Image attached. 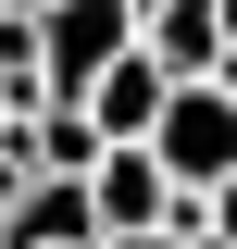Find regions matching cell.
<instances>
[{
    "label": "cell",
    "instance_id": "6da1fadb",
    "mask_svg": "<svg viewBox=\"0 0 237 249\" xmlns=\"http://www.w3.org/2000/svg\"><path fill=\"white\" fill-rule=\"evenodd\" d=\"M125 50H138V13L125 0H50L38 13V100H88Z\"/></svg>",
    "mask_w": 237,
    "mask_h": 249
},
{
    "label": "cell",
    "instance_id": "7a4b0ae2",
    "mask_svg": "<svg viewBox=\"0 0 237 249\" xmlns=\"http://www.w3.org/2000/svg\"><path fill=\"white\" fill-rule=\"evenodd\" d=\"M150 162H162V187H187V199H212V187L237 175V88H225V75L162 100V124H150Z\"/></svg>",
    "mask_w": 237,
    "mask_h": 249
},
{
    "label": "cell",
    "instance_id": "3957f363",
    "mask_svg": "<svg viewBox=\"0 0 237 249\" xmlns=\"http://www.w3.org/2000/svg\"><path fill=\"white\" fill-rule=\"evenodd\" d=\"M88 212H100V237H162L175 187H162L150 150H100V162H88Z\"/></svg>",
    "mask_w": 237,
    "mask_h": 249
},
{
    "label": "cell",
    "instance_id": "277c9868",
    "mask_svg": "<svg viewBox=\"0 0 237 249\" xmlns=\"http://www.w3.org/2000/svg\"><path fill=\"white\" fill-rule=\"evenodd\" d=\"M162 100H175V88H162V75H150V50H125L113 75H100V88L75 100V112L100 124V150H150V124H162Z\"/></svg>",
    "mask_w": 237,
    "mask_h": 249
},
{
    "label": "cell",
    "instance_id": "5b68a950",
    "mask_svg": "<svg viewBox=\"0 0 237 249\" xmlns=\"http://www.w3.org/2000/svg\"><path fill=\"white\" fill-rule=\"evenodd\" d=\"M200 224H212V249H237V175H225V187L200 199Z\"/></svg>",
    "mask_w": 237,
    "mask_h": 249
},
{
    "label": "cell",
    "instance_id": "8992f818",
    "mask_svg": "<svg viewBox=\"0 0 237 249\" xmlns=\"http://www.w3.org/2000/svg\"><path fill=\"white\" fill-rule=\"evenodd\" d=\"M212 25H225V75H237V0H212Z\"/></svg>",
    "mask_w": 237,
    "mask_h": 249
},
{
    "label": "cell",
    "instance_id": "52a82bcc",
    "mask_svg": "<svg viewBox=\"0 0 237 249\" xmlns=\"http://www.w3.org/2000/svg\"><path fill=\"white\" fill-rule=\"evenodd\" d=\"M100 249H162V237H100Z\"/></svg>",
    "mask_w": 237,
    "mask_h": 249
},
{
    "label": "cell",
    "instance_id": "ba28073f",
    "mask_svg": "<svg viewBox=\"0 0 237 249\" xmlns=\"http://www.w3.org/2000/svg\"><path fill=\"white\" fill-rule=\"evenodd\" d=\"M125 13H138V25H150V13H162V0H125Z\"/></svg>",
    "mask_w": 237,
    "mask_h": 249
},
{
    "label": "cell",
    "instance_id": "9c48e42d",
    "mask_svg": "<svg viewBox=\"0 0 237 249\" xmlns=\"http://www.w3.org/2000/svg\"><path fill=\"white\" fill-rule=\"evenodd\" d=\"M0 25H13V13H0Z\"/></svg>",
    "mask_w": 237,
    "mask_h": 249
}]
</instances>
